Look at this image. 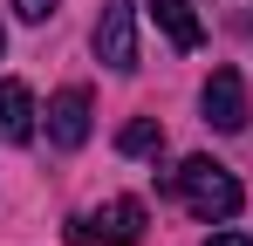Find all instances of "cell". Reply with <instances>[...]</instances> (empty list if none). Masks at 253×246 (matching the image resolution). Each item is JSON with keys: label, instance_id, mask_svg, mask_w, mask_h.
I'll return each mask as SVG.
<instances>
[{"label": "cell", "instance_id": "cell-1", "mask_svg": "<svg viewBox=\"0 0 253 246\" xmlns=\"http://www.w3.org/2000/svg\"><path fill=\"white\" fill-rule=\"evenodd\" d=\"M171 185H178L185 212H192V219H206V226H226V219L247 205L240 178H233L226 164H212V158H185L178 171H171Z\"/></svg>", "mask_w": 253, "mask_h": 246}, {"label": "cell", "instance_id": "cell-2", "mask_svg": "<svg viewBox=\"0 0 253 246\" xmlns=\"http://www.w3.org/2000/svg\"><path fill=\"white\" fill-rule=\"evenodd\" d=\"M89 41H96V62H103V69L130 76V69H137V0H103Z\"/></svg>", "mask_w": 253, "mask_h": 246}, {"label": "cell", "instance_id": "cell-3", "mask_svg": "<svg viewBox=\"0 0 253 246\" xmlns=\"http://www.w3.org/2000/svg\"><path fill=\"white\" fill-rule=\"evenodd\" d=\"M137 233H144V205L137 199H110V205H96V212H76V219H69V240L137 246Z\"/></svg>", "mask_w": 253, "mask_h": 246}, {"label": "cell", "instance_id": "cell-4", "mask_svg": "<svg viewBox=\"0 0 253 246\" xmlns=\"http://www.w3.org/2000/svg\"><path fill=\"white\" fill-rule=\"evenodd\" d=\"M89 89L83 82H69V89H55V103H48V144L55 151H76V144H89Z\"/></svg>", "mask_w": 253, "mask_h": 246}, {"label": "cell", "instance_id": "cell-5", "mask_svg": "<svg viewBox=\"0 0 253 246\" xmlns=\"http://www.w3.org/2000/svg\"><path fill=\"white\" fill-rule=\"evenodd\" d=\"M199 110H206V123L212 130H247V82L233 76V69H212V82L199 89Z\"/></svg>", "mask_w": 253, "mask_h": 246}, {"label": "cell", "instance_id": "cell-6", "mask_svg": "<svg viewBox=\"0 0 253 246\" xmlns=\"http://www.w3.org/2000/svg\"><path fill=\"white\" fill-rule=\"evenodd\" d=\"M28 137H35V89L0 82V144H28Z\"/></svg>", "mask_w": 253, "mask_h": 246}, {"label": "cell", "instance_id": "cell-7", "mask_svg": "<svg viewBox=\"0 0 253 246\" xmlns=\"http://www.w3.org/2000/svg\"><path fill=\"white\" fill-rule=\"evenodd\" d=\"M151 21L171 35V48H199L206 41V21L192 14V0H151Z\"/></svg>", "mask_w": 253, "mask_h": 246}, {"label": "cell", "instance_id": "cell-8", "mask_svg": "<svg viewBox=\"0 0 253 246\" xmlns=\"http://www.w3.org/2000/svg\"><path fill=\"white\" fill-rule=\"evenodd\" d=\"M158 144H165L158 117H137V123H124V137H117V151H124V158H144V151H158Z\"/></svg>", "mask_w": 253, "mask_h": 246}, {"label": "cell", "instance_id": "cell-9", "mask_svg": "<svg viewBox=\"0 0 253 246\" xmlns=\"http://www.w3.org/2000/svg\"><path fill=\"white\" fill-rule=\"evenodd\" d=\"M14 14H21V21H48V14H55V0H14Z\"/></svg>", "mask_w": 253, "mask_h": 246}, {"label": "cell", "instance_id": "cell-10", "mask_svg": "<svg viewBox=\"0 0 253 246\" xmlns=\"http://www.w3.org/2000/svg\"><path fill=\"white\" fill-rule=\"evenodd\" d=\"M206 246H253V240H247V233H212Z\"/></svg>", "mask_w": 253, "mask_h": 246}, {"label": "cell", "instance_id": "cell-11", "mask_svg": "<svg viewBox=\"0 0 253 246\" xmlns=\"http://www.w3.org/2000/svg\"><path fill=\"white\" fill-rule=\"evenodd\" d=\"M0 48H7V28H0Z\"/></svg>", "mask_w": 253, "mask_h": 246}]
</instances>
